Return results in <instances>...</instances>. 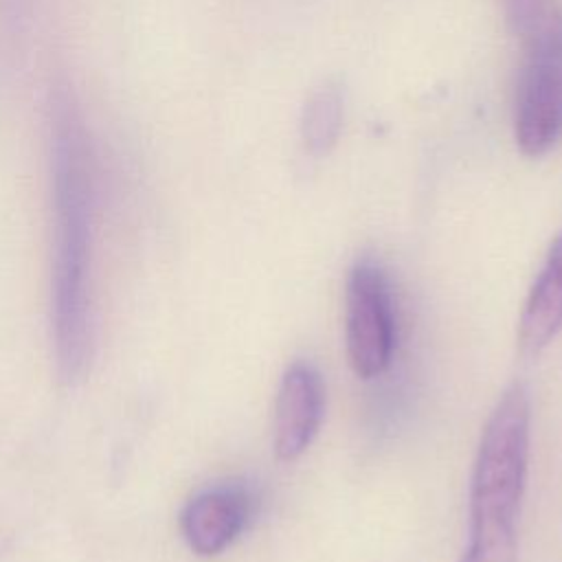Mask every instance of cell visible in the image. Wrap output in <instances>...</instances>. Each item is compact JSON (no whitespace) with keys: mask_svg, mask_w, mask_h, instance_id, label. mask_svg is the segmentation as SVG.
<instances>
[{"mask_svg":"<svg viewBox=\"0 0 562 562\" xmlns=\"http://www.w3.org/2000/svg\"><path fill=\"white\" fill-rule=\"evenodd\" d=\"M53 266L50 321L57 371L72 384L92 356L90 261L94 233V154L81 105L68 83H55L48 105Z\"/></svg>","mask_w":562,"mask_h":562,"instance_id":"1","label":"cell"},{"mask_svg":"<svg viewBox=\"0 0 562 562\" xmlns=\"http://www.w3.org/2000/svg\"><path fill=\"white\" fill-rule=\"evenodd\" d=\"M514 138L525 156H542L562 138V18L547 15L527 33L514 99Z\"/></svg>","mask_w":562,"mask_h":562,"instance_id":"2","label":"cell"},{"mask_svg":"<svg viewBox=\"0 0 562 562\" xmlns=\"http://www.w3.org/2000/svg\"><path fill=\"white\" fill-rule=\"evenodd\" d=\"M397 325L391 283L382 266L358 259L345 290V347L353 373L362 380L382 375L395 353Z\"/></svg>","mask_w":562,"mask_h":562,"instance_id":"3","label":"cell"},{"mask_svg":"<svg viewBox=\"0 0 562 562\" xmlns=\"http://www.w3.org/2000/svg\"><path fill=\"white\" fill-rule=\"evenodd\" d=\"M257 494L244 481L213 483L193 494L180 512V533L202 558L224 553L252 522Z\"/></svg>","mask_w":562,"mask_h":562,"instance_id":"4","label":"cell"},{"mask_svg":"<svg viewBox=\"0 0 562 562\" xmlns=\"http://www.w3.org/2000/svg\"><path fill=\"white\" fill-rule=\"evenodd\" d=\"M327 389L321 371L307 360L285 367L272 419V450L279 461H296L316 439L325 419Z\"/></svg>","mask_w":562,"mask_h":562,"instance_id":"5","label":"cell"},{"mask_svg":"<svg viewBox=\"0 0 562 562\" xmlns=\"http://www.w3.org/2000/svg\"><path fill=\"white\" fill-rule=\"evenodd\" d=\"M562 329V233L553 239L549 255L536 274L522 303L516 347L520 356H538Z\"/></svg>","mask_w":562,"mask_h":562,"instance_id":"6","label":"cell"},{"mask_svg":"<svg viewBox=\"0 0 562 562\" xmlns=\"http://www.w3.org/2000/svg\"><path fill=\"white\" fill-rule=\"evenodd\" d=\"M342 127V94L334 83H325L314 90L303 105L301 114V138L310 154H327L340 134Z\"/></svg>","mask_w":562,"mask_h":562,"instance_id":"7","label":"cell"},{"mask_svg":"<svg viewBox=\"0 0 562 562\" xmlns=\"http://www.w3.org/2000/svg\"><path fill=\"white\" fill-rule=\"evenodd\" d=\"M501 4L509 24L522 35L533 31L549 15V0H501Z\"/></svg>","mask_w":562,"mask_h":562,"instance_id":"8","label":"cell"}]
</instances>
